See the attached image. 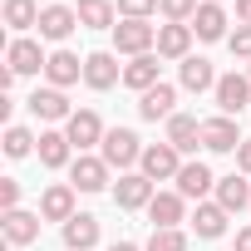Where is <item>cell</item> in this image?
I'll use <instances>...</instances> for the list:
<instances>
[{
	"mask_svg": "<svg viewBox=\"0 0 251 251\" xmlns=\"http://www.w3.org/2000/svg\"><path fill=\"white\" fill-rule=\"evenodd\" d=\"M99 148H103V163H108V168H118V173H128L133 163H143V143H138V133H133V128H108Z\"/></svg>",
	"mask_w": 251,
	"mask_h": 251,
	"instance_id": "cell-1",
	"label": "cell"
},
{
	"mask_svg": "<svg viewBox=\"0 0 251 251\" xmlns=\"http://www.w3.org/2000/svg\"><path fill=\"white\" fill-rule=\"evenodd\" d=\"M153 45H158V30L148 25V20H123V25H113V50L118 54H153Z\"/></svg>",
	"mask_w": 251,
	"mask_h": 251,
	"instance_id": "cell-2",
	"label": "cell"
},
{
	"mask_svg": "<svg viewBox=\"0 0 251 251\" xmlns=\"http://www.w3.org/2000/svg\"><path fill=\"white\" fill-rule=\"evenodd\" d=\"M143 177L148 182H168V177H177L182 173V153L173 148V143H153V148H143Z\"/></svg>",
	"mask_w": 251,
	"mask_h": 251,
	"instance_id": "cell-3",
	"label": "cell"
},
{
	"mask_svg": "<svg viewBox=\"0 0 251 251\" xmlns=\"http://www.w3.org/2000/svg\"><path fill=\"white\" fill-rule=\"evenodd\" d=\"M212 94H217V108H222L226 118H236L241 108H251V79H246V74H222Z\"/></svg>",
	"mask_w": 251,
	"mask_h": 251,
	"instance_id": "cell-4",
	"label": "cell"
},
{
	"mask_svg": "<svg viewBox=\"0 0 251 251\" xmlns=\"http://www.w3.org/2000/svg\"><path fill=\"white\" fill-rule=\"evenodd\" d=\"M158 192H153V182L143 177V173H123L118 182H113V202L123 207V212H138V207H148Z\"/></svg>",
	"mask_w": 251,
	"mask_h": 251,
	"instance_id": "cell-5",
	"label": "cell"
},
{
	"mask_svg": "<svg viewBox=\"0 0 251 251\" xmlns=\"http://www.w3.org/2000/svg\"><path fill=\"white\" fill-rule=\"evenodd\" d=\"M241 143H246V138L236 133V118L222 113V118H207V123H202V148H207V153H236Z\"/></svg>",
	"mask_w": 251,
	"mask_h": 251,
	"instance_id": "cell-6",
	"label": "cell"
},
{
	"mask_svg": "<svg viewBox=\"0 0 251 251\" xmlns=\"http://www.w3.org/2000/svg\"><path fill=\"white\" fill-rule=\"evenodd\" d=\"M69 182H74L79 192H103V187H108V163H103V158L79 153V158L69 163Z\"/></svg>",
	"mask_w": 251,
	"mask_h": 251,
	"instance_id": "cell-7",
	"label": "cell"
},
{
	"mask_svg": "<svg viewBox=\"0 0 251 251\" xmlns=\"http://www.w3.org/2000/svg\"><path fill=\"white\" fill-rule=\"evenodd\" d=\"M103 133H108V128L99 123V113H94V108H79V113L64 123V138H69L79 153H84V148H94V143H103Z\"/></svg>",
	"mask_w": 251,
	"mask_h": 251,
	"instance_id": "cell-8",
	"label": "cell"
},
{
	"mask_svg": "<svg viewBox=\"0 0 251 251\" xmlns=\"http://www.w3.org/2000/svg\"><path fill=\"white\" fill-rule=\"evenodd\" d=\"M123 79V69H118V54H108V50H94L89 59H84V84L89 89H113Z\"/></svg>",
	"mask_w": 251,
	"mask_h": 251,
	"instance_id": "cell-9",
	"label": "cell"
},
{
	"mask_svg": "<svg viewBox=\"0 0 251 251\" xmlns=\"http://www.w3.org/2000/svg\"><path fill=\"white\" fill-rule=\"evenodd\" d=\"M5 64H10L15 74H40V69L50 64V54H45L35 40H10V50H5Z\"/></svg>",
	"mask_w": 251,
	"mask_h": 251,
	"instance_id": "cell-10",
	"label": "cell"
},
{
	"mask_svg": "<svg viewBox=\"0 0 251 251\" xmlns=\"http://www.w3.org/2000/svg\"><path fill=\"white\" fill-rule=\"evenodd\" d=\"M30 113H35V118H45V123H59V118L69 123V118H74V113H69L64 89H35V94H30Z\"/></svg>",
	"mask_w": 251,
	"mask_h": 251,
	"instance_id": "cell-11",
	"label": "cell"
},
{
	"mask_svg": "<svg viewBox=\"0 0 251 251\" xmlns=\"http://www.w3.org/2000/svg\"><path fill=\"white\" fill-rule=\"evenodd\" d=\"M40 217L45 222H69L74 217V182H54L40 197Z\"/></svg>",
	"mask_w": 251,
	"mask_h": 251,
	"instance_id": "cell-12",
	"label": "cell"
},
{
	"mask_svg": "<svg viewBox=\"0 0 251 251\" xmlns=\"http://www.w3.org/2000/svg\"><path fill=\"white\" fill-rule=\"evenodd\" d=\"M45 74H50V89H69V84H79L84 59H79V54H69V50H54V54H50V64H45Z\"/></svg>",
	"mask_w": 251,
	"mask_h": 251,
	"instance_id": "cell-13",
	"label": "cell"
},
{
	"mask_svg": "<svg viewBox=\"0 0 251 251\" xmlns=\"http://www.w3.org/2000/svg\"><path fill=\"white\" fill-rule=\"evenodd\" d=\"M173 103H177V89H173V84H153L148 94H138V113H143L148 123L173 118Z\"/></svg>",
	"mask_w": 251,
	"mask_h": 251,
	"instance_id": "cell-14",
	"label": "cell"
},
{
	"mask_svg": "<svg viewBox=\"0 0 251 251\" xmlns=\"http://www.w3.org/2000/svg\"><path fill=\"white\" fill-rule=\"evenodd\" d=\"M177 192L182 197H207V192H217V177H212V168L207 163H182V173H177Z\"/></svg>",
	"mask_w": 251,
	"mask_h": 251,
	"instance_id": "cell-15",
	"label": "cell"
},
{
	"mask_svg": "<svg viewBox=\"0 0 251 251\" xmlns=\"http://www.w3.org/2000/svg\"><path fill=\"white\" fill-rule=\"evenodd\" d=\"M182 192H158L153 202H148V222H153V231H168V226H177L182 222Z\"/></svg>",
	"mask_w": 251,
	"mask_h": 251,
	"instance_id": "cell-16",
	"label": "cell"
},
{
	"mask_svg": "<svg viewBox=\"0 0 251 251\" xmlns=\"http://www.w3.org/2000/svg\"><path fill=\"white\" fill-rule=\"evenodd\" d=\"M74 25H79V10H69V5H45V15H40V35L45 40H69Z\"/></svg>",
	"mask_w": 251,
	"mask_h": 251,
	"instance_id": "cell-17",
	"label": "cell"
},
{
	"mask_svg": "<svg viewBox=\"0 0 251 251\" xmlns=\"http://www.w3.org/2000/svg\"><path fill=\"white\" fill-rule=\"evenodd\" d=\"M94 241H99V217L74 212V217L64 222V246H69V251H89Z\"/></svg>",
	"mask_w": 251,
	"mask_h": 251,
	"instance_id": "cell-18",
	"label": "cell"
},
{
	"mask_svg": "<svg viewBox=\"0 0 251 251\" xmlns=\"http://www.w3.org/2000/svg\"><path fill=\"white\" fill-rule=\"evenodd\" d=\"M168 143H173L177 153H192V148L202 143V123H197L192 113H173V118H168Z\"/></svg>",
	"mask_w": 251,
	"mask_h": 251,
	"instance_id": "cell-19",
	"label": "cell"
},
{
	"mask_svg": "<svg viewBox=\"0 0 251 251\" xmlns=\"http://www.w3.org/2000/svg\"><path fill=\"white\" fill-rule=\"evenodd\" d=\"M158 59H163V54H138L133 64H123V84L138 89V94H148L153 84H163V79H158Z\"/></svg>",
	"mask_w": 251,
	"mask_h": 251,
	"instance_id": "cell-20",
	"label": "cell"
},
{
	"mask_svg": "<svg viewBox=\"0 0 251 251\" xmlns=\"http://www.w3.org/2000/svg\"><path fill=\"white\" fill-rule=\"evenodd\" d=\"M217 207H226V212L251 207V182H246V177H236V173L217 177Z\"/></svg>",
	"mask_w": 251,
	"mask_h": 251,
	"instance_id": "cell-21",
	"label": "cell"
},
{
	"mask_svg": "<svg viewBox=\"0 0 251 251\" xmlns=\"http://www.w3.org/2000/svg\"><path fill=\"white\" fill-rule=\"evenodd\" d=\"M35 236H40V212H20V207L5 212V241L10 246H30Z\"/></svg>",
	"mask_w": 251,
	"mask_h": 251,
	"instance_id": "cell-22",
	"label": "cell"
},
{
	"mask_svg": "<svg viewBox=\"0 0 251 251\" xmlns=\"http://www.w3.org/2000/svg\"><path fill=\"white\" fill-rule=\"evenodd\" d=\"M192 30H197V40H222V35H226V10L217 5V0L197 5V15H192Z\"/></svg>",
	"mask_w": 251,
	"mask_h": 251,
	"instance_id": "cell-23",
	"label": "cell"
},
{
	"mask_svg": "<svg viewBox=\"0 0 251 251\" xmlns=\"http://www.w3.org/2000/svg\"><path fill=\"white\" fill-rule=\"evenodd\" d=\"M192 45V25H158V54L163 59H187Z\"/></svg>",
	"mask_w": 251,
	"mask_h": 251,
	"instance_id": "cell-24",
	"label": "cell"
},
{
	"mask_svg": "<svg viewBox=\"0 0 251 251\" xmlns=\"http://www.w3.org/2000/svg\"><path fill=\"white\" fill-rule=\"evenodd\" d=\"M182 89H192V94H207V89H217L212 59H202V54H187V59H182Z\"/></svg>",
	"mask_w": 251,
	"mask_h": 251,
	"instance_id": "cell-25",
	"label": "cell"
},
{
	"mask_svg": "<svg viewBox=\"0 0 251 251\" xmlns=\"http://www.w3.org/2000/svg\"><path fill=\"white\" fill-rule=\"evenodd\" d=\"M226 207H217V202H197V217H192V226H197V236H207V241H217L222 231H226Z\"/></svg>",
	"mask_w": 251,
	"mask_h": 251,
	"instance_id": "cell-26",
	"label": "cell"
},
{
	"mask_svg": "<svg viewBox=\"0 0 251 251\" xmlns=\"http://www.w3.org/2000/svg\"><path fill=\"white\" fill-rule=\"evenodd\" d=\"M35 153H40V163H45V168H64V163H69V153H74V143H69L64 133H54V128H50V133H40V148H35Z\"/></svg>",
	"mask_w": 251,
	"mask_h": 251,
	"instance_id": "cell-27",
	"label": "cell"
},
{
	"mask_svg": "<svg viewBox=\"0 0 251 251\" xmlns=\"http://www.w3.org/2000/svg\"><path fill=\"white\" fill-rule=\"evenodd\" d=\"M79 25L84 30H113V5L108 0H79Z\"/></svg>",
	"mask_w": 251,
	"mask_h": 251,
	"instance_id": "cell-28",
	"label": "cell"
},
{
	"mask_svg": "<svg viewBox=\"0 0 251 251\" xmlns=\"http://www.w3.org/2000/svg\"><path fill=\"white\" fill-rule=\"evenodd\" d=\"M40 15H45V10L35 5V0H5V25H10V30H30V25L40 30Z\"/></svg>",
	"mask_w": 251,
	"mask_h": 251,
	"instance_id": "cell-29",
	"label": "cell"
},
{
	"mask_svg": "<svg viewBox=\"0 0 251 251\" xmlns=\"http://www.w3.org/2000/svg\"><path fill=\"white\" fill-rule=\"evenodd\" d=\"M40 143H35V133L30 128H20V123H10V128H5V153L10 158H30Z\"/></svg>",
	"mask_w": 251,
	"mask_h": 251,
	"instance_id": "cell-30",
	"label": "cell"
},
{
	"mask_svg": "<svg viewBox=\"0 0 251 251\" xmlns=\"http://www.w3.org/2000/svg\"><path fill=\"white\" fill-rule=\"evenodd\" d=\"M143 251H187V236H182L177 226H168V231H153Z\"/></svg>",
	"mask_w": 251,
	"mask_h": 251,
	"instance_id": "cell-31",
	"label": "cell"
},
{
	"mask_svg": "<svg viewBox=\"0 0 251 251\" xmlns=\"http://www.w3.org/2000/svg\"><path fill=\"white\" fill-rule=\"evenodd\" d=\"M158 10L168 15V25H187L197 15V0H158Z\"/></svg>",
	"mask_w": 251,
	"mask_h": 251,
	"instance_id": "cell-32",
	"label": "cell"
},
{
	"mask_svg": "<svg viewBox=\"0 0 251 251\" xmlns=\"http://www.w3.org/2000/svg\"><path fill=\"white\" fill-rule=\"evenodd\" d=\"M118 10H123V20H148L158 10V0H118Z\"/></svg>",
	"mask_w": 251,
	"mask_h": 251,
	"instance_id": "cell-33",
	"label": "cell"
},
{
	"mask_svg": "<svg viewBox=\"0 0 251 251\" xmlns=\"http://www.w3.org/2000/svg\"><path fill=\"white\" fill-rule=\"evenodd\" d=\"M226 45H231L236 59H251V25H241L236 35H226Z\"/></svg>",
	"mask_w": 251,
	"mask_h": 251,
	"instance_id": "cell-34",
	"label": "cell"
},
{
	"mask_svg": "<svg viewBox=\"0 0 251 251\" xmlns=\"http://www.w3.org/2000/svg\"><path fill=\"white\" fill-rule=\"evenodd\" d=\"M15 202H20V182L15 177H0V207L15 212Z\"/></svg>",
	"mask_w": 251,
	"mask_h": 251,
	"instance_id": "cell-35",
	"label": "cell"
},
{
	"mask_svg": "<svg viewBox=\"0 0 251 251\" xmlns=\"http://www.w3.org/2000/svg\"><path fill=\"white\" fill-rule=\"evenodd\" d=\"M236 168H241V173H251V138L236 148Z\"/></svg>",
	"mask_w": 251,
	"mask_h": 251,
	"instance_id": "cell-36",
	"label": "cell"
},
{
	"mask_svg": "<svg viewBox=\"0 0 251 251\" xmlns=\"http://www.w3.org/2000/svg\"><path fill=\"white\" fill-rule=\"evenodd\" d=\"M236 20H241V25H251V0H236Z\"/></svg>",
	"mask_w": 251,
	"mask_h": 251,
	"instance_id": "cell-37",
	"label": "cell"
},
{
	"mask_svg": "<svg viewBox=\"0 0 251 251\" xmlns=\"http://www.w3.org/2000/svg\"><path fill=\"white\" fill-rule=\"evenodd\" d=\"M236 251H251V226H241V231H236Z\"/></svg>",
	"mask_w": 251,
	"mask_h": 251,
	"instance_id": "cell-38",
	"label": "cell"
},
{
	"mask_svg": "<svg viewBox=\"0 0 251 251\" xmlns=\"http://www.w3.org/2000/svg\"><path fill=\"white\" fill-rule=\"evenodd\" d=\"M108 251H143V246H133V241H113Z\"/></svg>",
	"mask_w": 251,
	"mask_h": 251,
	"instance_id": "cell-39",
	"label": "cell"
},
{
	"mask_svg": "<svg viewBox=\"0 0 251 251\" xmlns=\"http://www.w3.org/2000/svg\"><path fill=\"white\" fill-rule=\"evenodd\" d=\"M246 79H251V69H246Z\"/></svg>",
	"mask_w": 251,
	"mask_h": 251,
	"instance_id": "cell-40",
	"label": "cell"
}]
</instances>
